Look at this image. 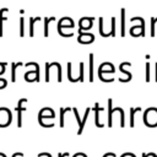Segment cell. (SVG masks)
<instances>
[{"mask_svg": "<svg viewBox=\"0 0 157 157\" xmlns=\"http://www.w3.org/2000/svg\"><path fill=\"white\" fill-rule=\"evenodd\" d=\"M150 119H151V121L148 123L150 126L157 125V109L150 108V109L146 112V114H145V123H147Z\"/></svg>", "mask_w": 157, "mask_h": 157, "instance_id": "obj_1", "label": "cell"}, {"mask_svg": "<svg viewBox=\"0 0 157 157\" xmlns=\"http://www.w3.org/2000/svg\"><path fill=\"white\" fill-rule=\"evenodd\" d=\"M11 113L6 108H0V126H6L10 124Z\"/></svg>", "mask_w": 157, "mask_h": 157, "instance_id": "obj_2", "label": "cell"}, {"mask_svg": "<svg viewBox=\"0 0 157 157\" xmlns=\"http://www.w3.org/2000/svg\"><path fill=\"white\" fill-rule=\"evenodd\" d=\"M93 39H94L93 34H83V36L81 34L78 37V42H81V43H91Z\"/></svg>", "mask_w": 157, "mask_h": 157, "instance_id": "obj_3", "label": "cell"}, {"mask_svg": "<svg viewBox=\"0 0 157 157\" xmlns=\"http://www.w3.org/2000/svg\"><path fill=\"white\" fill-rule=\"evenodd\" d=\"M22 102H23V99H21V101L18 102V108H17V110H18V126L21 125V118H22V115H21V112H22L23 109H26V108H22V107H21Z\"/></svg>", "mask_w": 157, "mask_h": 157, "instance_id": "obj_4", "label": "cell"}, {"mask_svg": "<svg viewBox=\"0 0 157 157\" xmlns=\"http://www.w3.org/2000/svg\"><path fill=\"white\" fill-rule=\"evenodd\" d=\"M124 15H125V11L124 9H121V34L124 36L125 32H124V27H125V21H124Z\"/></svg>", "mask_w": 157, "mask_h": 157, "instance_id": "obj_5", "label": "cell"}, {"mask_svg": "<svg viewBox=\"0 0 157 157\" xmlns=\"http://www.w3.org/2000/svg\"><path fill=\"white\" fill-rule=\"evenodd\" d=\"M90 59H91V74H90V77H91V78H90V80L93 81V64H92V63H93V54L90 55Z\"/></svg>", "mask_w": 157, "mask_h": 157, "instance_id": "obj_6", "label": "cell"}, {"mask_svg": "<svg viewBox=\"0 0 157 157\" xmlns=\"http://www.w3.org/2000/svg\"><path fill=\"white\" fill-rule=\"evenodd\" d=\"M21 65H22L21 63L12 64V81H15V72H16V67H17V66H21Z\"/></svg>", "mask_w": 157, "mask_h": 157, "instance_id": "obj_7", "label": "cell"}, {"mask_svg": "<svg viewBox=\"0 0 157 157\" xmlns=\"http://www.w3.org/2000/svg\"><path fill=\"white\" fill-rule=\"evenodd\" d=\"M4 86H6V81L2 80V78H0V88H2Z\"/></svg>", "mask_w": 157, "mask_h": 157, "instance_id": "obj_8", "label": "cell"}, {"mask_svg": "<svg viewBox=\"0 0 157 157\" xmlns=\"http://www.w3.org/2000/svg\"><path fill=\"white\" fill-rule=\"evenodd\" d=\"M21 36H23V18H21Z\"/></svg>", "mask_w": 157, "mask_h": 157, "instance_id": "obj_9", "label": "cell"}, {"mask_svg": "<svg viewBox=\"0 0 157 157\" xmlns=\"http://www.w3.org/2000/svg\"><path fill=\"white\" fill-rule=\"evenodd\" d=\"M121 157H135V155H132V153H124Z\"/></svg>", "mask_w": 157, "mask_h": 157, "instance_id": "obj_10", "label": "cell"}, {"mask_svg": "<svg viewBox=\"0 0 157 157\" xmlns=\"http://www.w3.org/2000/svg\"><path fill=\"white\" fill-rule=\"evenodd\" d=\"M74 157H86V155H83V153H77V155H75Z\"/></svg>", "mask_w": 157, "mask_h": 157, "instance_id": "obj_11", "label": "cell"}, {"mask_svg": "<svg viewBox=\"0 0 157 157\" xmlns=\"http://www.w3.org/2000/svg\"><path fill=\"white\" fill-rule=\"evenodd\" d=\"M104 157H115V155L114 153H107V155H104Z\"/></svg>", "mask_w": 157, "mask_h": 157, "instance_id": "obj_12", "label": "cell"}]
</instances>
